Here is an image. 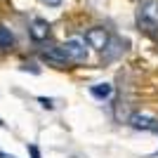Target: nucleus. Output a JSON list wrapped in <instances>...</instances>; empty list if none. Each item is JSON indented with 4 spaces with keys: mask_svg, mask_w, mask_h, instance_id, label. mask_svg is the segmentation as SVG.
Returning <instances> with one entry per match:
<instances>
[{
    "mask_svg": "<svg viewBox=\"0 0 158 158\" xmlns=\"http://www.w3.org/2000/svg\"><path fill=\"white\" fill-rule=\"evenodd\" d=\"M139 26L144 28V31L153 33L158 28V0H149V2H144L142 5V10H139Z\"/></svg>",
    "mask_w": 158,
    "mask_h": 158,
    "instance_id": "1",
    "label": "nucleus"
},
{
    "mask_svg": "<svg viewBox=\"0 0 158 158\" xmlns=\"http://www.w3.org/2000/svg\"><path fill=\"white\" fill-rule=\"evenodd\" d=\"M85 40H87V45L92 47V50H106V45H109V31L106 28H90V31L85 33Z\"/></svg>",
    "mask_w": 158,
    "mask_h": 158,
    "instance_id": "2",
    "label": "nucleus"
},
{
    "mask_svg": "<svg viewBox=\"0 0 158 158\" xmlns=\"http://www.w3.org/2000/svg\"><path fill=\"white\" fill-rule=\"evenodd\" d=\"M64 47V52H66V57L69 59H73V61H85L87 59V47L83 45V40H66V45H61Z\"/></svg>",
    "mask_w": 158,
    "mask_h": 158,
    "instance_id": "3",
    "label": "nucleus"
},
{
    "mask_svg": "<svg viewBox=\"0 0 158 158\" xmlns=\"http://www.w3.org/2000/svg\"><path fill=\"white\" fill-rule=\"evenodd\" d=\"M132 127H137V130H156L158 127V120L151 118V116H146V113H135L130 118Z\"/></svg>",
    "mask_w": 158,
    "mask_h": 158,
    "instance_id": "4",
    "label": "nucleus"
},
{
    "mask_svg": "<svg viewBox=\"0 0 158 158\" xmlns=\"http://www.w3.org/2000/svg\"><path fill=\"white\" fill-rule=\"evenodd\" d=\"M47 35H50V24L45 19H35L31 24V38L35 43H43V40H47Z\"/></svg>",
    "mask_w": 158,
    "mask_h": 158,
    "instance_id": "5",
    "label": "nucleus"
},
{
    "mask_svg": "<svg viewBox=\"0 0 158 158\" xmlns=\"http://www.w3.org/2000/svg\"><path fill=\"white\" fill-rule=\"evenodd\" d=\"M43 59H45V61H52V64H64L69 57H66L64 47H50V50L43 52Z\"/></svg>",
    "mask_w": 158,
    "mask_h": 158,
    "instance_id": "6",
    "label": "nucleus"
},
{
    "mask_svg": "<svg viewBox=\"0 0 158 158\" xmlns=\"http://www.w3.org/2000/svg\"><path fill=\"white\" fill-rule=\"evenodd\" d=\"M90 92L94 94L97 99H106V97H111V92H113V87L109 85V83H104V85H94Z\"/></svg>",
    "mask_w": 158,
    "mask_h": 158,
    "instance_id": "7",
    "label": "nucleus"
},
{
    "mask_svg": "<svg viewBox=\"0 0 158 158\" xmlns=\"http://www.w3.org/2000/svg\"><path fill=\"white\" fill-rule=\"evenodd\" d=\"M12 43H14V35L10 33V28L0 26V47H12Z\"/></svg>",
    "mask_w": 158,
    "mask_h": 158,
    "instance_id": "8",
    "label": "nucleus"
},
{
    "mask_svg": "<svg viewBox=\"0 0 158 158\" xmlns=\"http://www.w3.org/2000/svg\"><path fill=\"white\" fill-rule=\"evenodd\" d=\"M40 104H43V106H45V109H52V99H45V97H43V99H40Z\"/></svg>",
    "mask_w": 158,
    "mask_h": 158,
    "instance_id": "9",
    "label": "nucleus"
},
{
    "mask_svg": "<svg viewBox=\"0 0 158 158\" xmlns=\"http://www.w3.org/2000/svg\"><path fill=\"white\" fill-rule=\"evenodd\" d=\"M28 151H31L33 158H40V151H38V146H28Z\"/></svg>",
    "mask_w": 158,
    "mask_h": 158,
    "instance_id": "10",
    "label": "nucleus"
},
{
    "mask_svg": "<svg viewBox=\"0 0 158 158\" xmlns=\"http://www.w3.org/2000/svg\"><path fill=\"white\" fill-rule=\"evenodd\" d=\"M45 5H50V7H57V5H61V0H43Z\"/></svg>",
    "mask_w": 158,
    "mask_h": 158,
    "instance_id": "11",
    "label": "nucleus"
},
{
    "mask_svg": "<svg viewBox=\"0 0 158 158\" xmlns=\"http://www.w3.org/2000/svg\"><path fill=\"white\" fill-rule=\"evenodd\" d=\"M0 158H14V156H7V153H0Z\"/></svg>",
    "mask_w": 158,
    "mask_h": 158,
    "instance_id": "12",
    "label": "nucleus"
}]
</instances>
